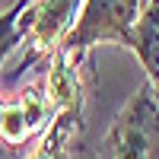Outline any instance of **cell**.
Listing matches in <instances>:
<instances>
[{
	"mask_svg": "<svg viewBox=\"0 0 159 159\" xmlns=\"http://www.w3.org/2000/svg\"><path fill=\"white\" fill-rule=\"evenodd\" d=\"M99 159H159V96L150 83L118 115Z\"/></svg>",
	"mask_w": 159,
	"mask_h": 159,
	"instance_id": "6da1fadb",
	"label": "cell"
},
{
	"mask_svg": "<svg viewBox=\"0 0 159 159\" xmlns=\"http://www.w3.org/2000/svg\"><path fill=\"white\" fill-rule=\"evenodd\" d=\"M140 0H83L70 35L61 42V54L76 57L99 42L130 45V29L140 19Z\"/></svg>",
	"mask_w": 159,
	"mask_h": 159,
	"instance_id": "7a4b0ae2",
	"label": "cell"
},
{
	"mask_svg": "<svg viewBox=\"0 0 159 159\" xmlns=\"http://www.w3.org/2000/svg\"><path fill=\"white\" fill-rule=\"evenodd\" d=\"M54 118V105L48 102V92L42 89H25L19 102L3 105V121H0V140L10 147H19L42 127L51 124Z\"/></svg>",
	"mask_w": 159,
	"mask_h": 159,
	"instance_id": "3957f363",
	"label": "cell"
},
{
	"mask_svg": "<svg viewBox=\"0 0 159 159\" xmlns=\"http://www.w3.org/2000/svg\"><path fill=\"white\" fill-rule=\"evenodd\" d=\"M127 48L137 51L143 70L150 76V86L159 96V0H150L140 10V19L130 29V45Z\"/></svg>",
	"mask_w": 159,
	"mask_h": 159,
	"instance_id": "277c9868",
	"label": "cell"
},
{
	"mask_svg": "<svg viewBox=\"0 0 159 159\" xmlns=\"http://www.w3.org/2000/svg\"><path fill=\"white\" fill-rule=\"evenodd\" d=\"M32 0H16L7 13H0V70H3L7 57L19 48L22 42V13Z\"/></svg>",
	"mask_w": 159,
	"mask_h": 159,
	"instance_id": "5b68a950",
	"label": "cell"
},
{
	"mask_svg": "<svg viewBox=\"0 0 159 159\" xmlns=\"http://www.w3.org/2000/svg\"><path fill=\"white\" fill-rule=\"evenodd\" d=\"M0 121H3V102H0Z\"/></svg>",
	"mask_w": 159,
	"mask_h": 159,
	"instance_id": "8992f818",
	"label": "cell"
},
{
	"mask_svg": "<svg viewBox=\"0 0 159 159\" xmlns=\"http://www.w3.org/2000/svg\"><path fill=\"white\" fill-rule=\"evenodd\" d=\"M147 3H150V0H140V7H147Z\"/></svg>",
	"mask_w": 159,
	"mask_h": 159,
	"instance_id": "52a82bcc",
	"label": "cell"
}]
</instances>
